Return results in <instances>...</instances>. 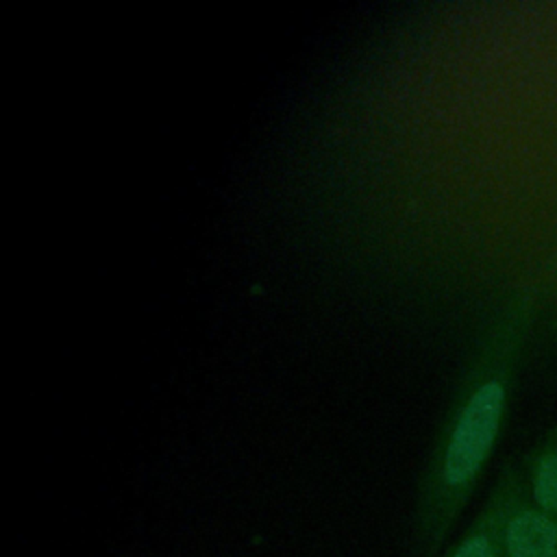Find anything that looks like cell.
I'll list each match as a JSON object with an SVG mask.
<instances>
[{
	"mask_svg": "<svg viewBox=\"0 0 557 557\" xmlns=\"http://www.w3.org/2000/svg\"><path fill=\"white\" fill-rule=\"evenodd\" d=\"M540 289L518 285L490 309L424 461L411 518L418 557H437L472 498L507 422Z\"/></svg>",
	"mask_w": 557,
	"mask_h": 557,
	"instance_id": "1",
	"label": "cell"
},
{
	"mask_svg": "<svg viewBox=\"0 0 557 557\" xmlns=\"http://www.w3.org/2000/svg\"><path fill=\"white\" fill-rule=\"evenodd\" d=\"M500 557H557V520L527 496L520 463L505 513Z\"/></svg>",
	"mask_w": 557,
	"mask_h": 557,
	"instance_id": "2",
	"label": "cell"
},
{
	"mask_svg": "<svg viewBox=\"0 0 557 557\" xmlns=\"http://www.w3.org/2000/svg\"><path fill=\"white\" fill-rule=\"evenodd\" d=\"M516 474L518 461H505L483 507L476 511V516L459 535V540L453 546H448V550L442 557H500L503 524Z\"/></svg>",
	"mask_w": 557,
	"mask_h": 557,
	"instance_id": "3",
	"label": "cell"
},
{
	"mask_svg": "<svg viewBox=\"0 0 557 557\" xmlns=\"http://www.w3.org/2000/svg\"><path fill=\"white\" fill-rule=\"evenodd\" d=\"M527 496L557 520V422L520 461Z\"/></svg>",
	"mask_w": 557,
	"mask_h": 557,
	"instance_id": "4",
	"label": "cell"
}]
</instances>
